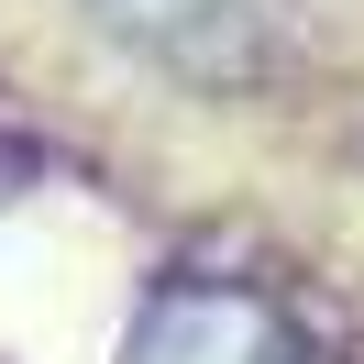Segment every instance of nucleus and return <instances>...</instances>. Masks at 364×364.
Masks as SVG:
<instances>
[{"instance_id": "f257e3e1", "label": "nucleus", "mask_w": 364, "mask_h": 364, "mask_svg": "<svg viewBox=\"0 0 364 364\" xmlns=\"http://www.w3.org/2000/svg\"><path fill=\"white\" fill-rule=\"evenodd\" d=\"M122 364H287V331L243 287H166Z\"/></svg>"}, {"instance_id": "f03ea898", "label": "nucleus", "mask_w": 364, "mask_h": 364, "mask_svg": "<svg viewBox=\"0 0 364 364\" xmlns=\"http://www.w3.org/2000/svg\"><path fill=\"white\" fill-rule=\"evenodd\" d=\"M111 23L133 45H155L166 67H243L265 45L276 0H111Z\"/></svg>"}]
</instances>
